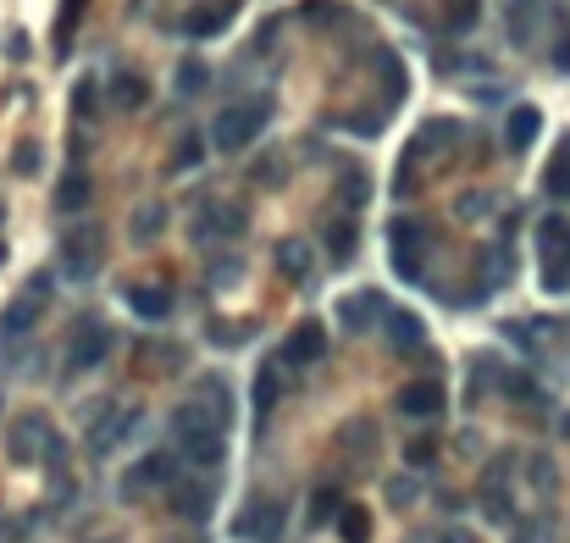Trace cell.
Wrapping results in <instances>:
<instances>
[{"label": "cell", "mask_w": 570, "mask_h": 543, "mask_svg": "<svg viewBox=\"0 0 570 543\" xmlns=\"http://www.w3.org/2000/svg\"><path fill=\"white\" fill-rule=\"evenodd\" d=\"M222 433H227V422L205 411L200 399H183L178 411H172V438H178V455L194 460V466H216V460H222Z\"/></svg>", "instance_id": "1"}, {"label": "cell", "mask_w": 570, "mask_h": 543, "mask_svg": "<svg viewBox=\"0 0 570 543\" xmlns=\"http://www.w3.org/2000/svg\"><path fill=\"white\" fill-rule=\"evenodd\" d=\"M266 117H272V106H266V100H250V106H227L222 117L211 122V145H216V150H244L255 133L266 128Z\"/></svg>", "instance_id": "2"}, {"label": "cell", "mask_w": 570, "mask_h": 543, "mask_svg": "<svg viewBox=\"0 0 570 543\" xmlns=\"http://www.w3.org/2000/svg\"><path fill=\"white\" fill-rule=\"evenodd\" d=\"M537 255H543V266H548L543 289L559 294L570 283V222L565 217H543V222H537Z\"/></svg>", "instance_id": "3"}, {"label": "cell", "mask_w": 570, "mask_h": 543, "mask_svg": "<svg viewBox=\"0 0 570 543\" xmlns=\"http://www.w3.org/2000/svg\"><path fill=\"white\" fill-rule=\"evenodd\" d=\"M427 244H432V233L421 228V222H410V217L388 222V250H393V266H399V278H404V283H421V261H427Z\"/></svg>", "instance_id": "4"}, {"label": "cell", "mask_w": 570, "mask_h": 543, "mask_svg": "<svg viewBox=\"0 0 570 543\" xmlns=\"http://www.w3.org/2000/svg\"><path fill=\"white\" fill-rule=\"evenodd\" d=\"M12 460L28 466V460H61V438L50 433L45 416H17L12 422Z\"/></svg>", "instance_id": "5"}, {"label": "cell", "mask_w": 570, "mask_h": 543, "mask_svg": "<svg viewBox=\"0 0 570 543\" xmlns=\"http://www.w3.org/2000/svg\"><path fill=\"white\" fill-rule=\"evenodd\" d=\"M283 521H288L283 499H250V505L238 510L233 532H238V538H244V543H272L277 532H283Z\"/></svg>", "instance_id": "6"}, {"label": "cell", "mask_w": 570, "mask_h": 543, "mask_svg": "<svg viewBox=\"0 0 570 543\" xmlns=\"http://www.w3.org/2000/svg\"><path fill=\"white\" fill-rule=\"evenodd\" d=\"M61 261H67V272H78V278L100 272V261H106V239H100L95 222H84V228H72L67 239H61Z\"/></svg>", "instance_id": "7"}, {"label": "cell", "mask_w": 570, "mask_h": 543, "mask_svg": "<svg viewBox=\"0 0 570 543\" xmlns=\"http://www.w3.org/2000/svg\"><path fill=\"white\" fill-rule=\"evenodd\" d=\"M111 355V327L95 322V316H84V322L72 327V344H67V361L78 366V372H89V366H100Z\"/></svg>", "instance_id": "8"}, {"label": "cell", "mask_w": 570, "mask_h": 543, "mask_svg": "<svg viewBox=\"0 0 570 543\" xmlns=\"http://www.w3.org/2000/svg\"><path fill=\"white\" fill-rule=\"evenodd\" d=\"M155 483H161V488L178 483V460H172V455H150V460H139V466H133L128 477H122V494H128V499H144Z\"/></svg>", "instance_id": "9"}, {"label": "cell", "mask_w": 570, "mask_h": 543, "mask_svg": "<svg viewBox=\"0 0 570 543\" xmlns=\"http://www.w3.org/2000/svg\"><path fill=\"white\" fill-rule=\"evenodd\" d=\"M321 355H327V333H321V322L316 316H305V322L288 333V344H283V361L288 366H316Z\"/></svg>", "instance_id": "10"}, {"label": "cell", "mask_w": 570, "mask_h": 543, "mask_svg": "<svg viewBox=\"0 0 570 543\" xmlns=\"http://www.w3.org/2000/svg\"><path fill=\"white\" fill-rule=\"evenodd\" d=\"M133 427H139V411H133V405H128V411H122V405H111V411L95 422V433H89V449H95V455H111V449H117Z\"/></svg>", "instance_id": "11"}, {"label": "cell", "mask_w": 570, "mask_h": 543, "mask_svg": "<svg viewBox=\"0 0 570 543\" xmlns=\"http://www.w3.org/2000/svg\"><path fill=\"white\" fill-rule=\"evenodd\" d=\"M244 233V211L238 206H200V222H194V239L216 244V239H238Z\"/></svg>", "instance_id": "12"}, {"label": "cell", "mask_w": 570, "mask_h": 543, "mask_svg": "<svg viewBox=\"0 0 570 543\" xmlns=\"http://www.w3.org/2000/svg\"><path fill=\"white\" fill-rule=\"evenodd\" d=\"M382 333H388V344L393 350H404V355H416L421 350V322H416V311H404V305H382Z\"/></svg>", "instance_id": "13"}, {"label": "cell", "mask_w": 570, "mask_h": 543, "mask_svg": "<svg viewBox=\"0 0 570 543\" xmlns=\"http://www.w3.org/2000/svg\"><path fill=\"white\" fill-rule=\"evenodd\" d=\"M460 139V122H449V117H438V122H427V128L416 133V145H410V156H404V167H416L421 156H443V150Z\"/></svg>", "instance_id": "14"}, {"label": "cell", "mask_w": 570, "mask_h": 543, "mask_svg": "<svg viewBox=\"0 0 570 543\" xmlns=\"http://www.w3.org/2000/svg\"><path fill=\"white\" fill-rule=\"evenodd\" d=\"M277 399H283V361H261V372H255V422H266L277 411Z\"/></svg>", "instance_id": "15"}, {"label": "cell", "mask_w": 570, "mask_h": 543, "mask_svg": "<svg viewBox=\"0 0 570 543\" xmlns=\"http://www.w3.org/2000/svg\"><path fill=\"white\" fill-rule=\"evenodd\" d=\"M377 311H382V300L371 289H360V294H349V300L338 305V322H344V333H366V327L377 322Z\"/></svg>", "instance_id": "16"}, {"label": "cell", "mask_w": 570, "mask_h": 543, "mask_svg": "<svg viewBox=\"0 0 570 543\" xmlns=\"http://www.w3.org/2000/svg\"><path fill=\"white\" fill-rule=\"evenodd\" d=\"M399 411L404 416H438L443 411V388L438 383H404L399 388Z\"/></svg>", "instance_id": "17"}, {"label": "cell", "mask_w": 570, "mask_h": 543, "mask_svg": "<svg viewBox=\"0 0 570 543\" xmlns=\"http://www.w3.org/2000/svg\"><path fill=\"white\" fill-rule=\"evenodd\" d=\"M128 305L144 316V322H161V316H172V294L161 289V283H133V289H128Z\"/></svg>", "instance_id": "18"}, {"label": "cell", "mask_w": 570, "mask_h": 543, "mask_svg": "<svg viewBox=\"0 0 570 543\" xmlns=\"http://www.w3.org/2000/svg\"><path fill=\"white\" fill-rule=\"evenodd\" d=\"M537 128H543V111H537V106H515V111H510V128H504L510 150H526V145L537 139Z\"/></svg>", "instance_id": "19"}, {"label": "cell", "mask_w": 570, "mask_h": 543, "mask_svg": "<svg viewBox=\"0 0 570 543\" xmlns=\"http://www.w3.org/2000/svg\"><path fill=\"white\" fill-rule=\"evenodd\" d=\"M34 316H39V300H34V294L12 300V305H6V316H0V338H17V333H28V327H34Z\"/></svg>", "instance_id": "20"}, {"label": "cell", "mask_w": 570, "mask_h": 543, "mask_svg": "<svg viewBox=\"0 0 570 543\" xmlns=\"http://www.w3.org/2000/svg\"><path fill=\"white\" fill-rule=\"evenodd\" d=\"M277 266H283L288 283H305L310 278V250L299 239H283V244H277Z\"/></svg>", "instance_id": "21"}, {"label": "cell", "mask_w": 570, "mask_h": 543, "mask_svg": "<svg viewBox=\"0 0 570 543\" xmlns=\"http://www.w3.org/2000/svg\"><path fill=\"white\" fill-rule=\"evenodd\" d=\"M111 100H117L122 111H139L144 100H150V84L133 78V73H117V78H111Z\"/></svg>", "instance_id": "22"}, {"label": "cell", "mask_w": 570, "mask_h": 543, "mask_svg": "<svg viewBox=\"0 0 570 543\" xmlns=\"http://www.w3.org/2000/svg\"><path fill=\"white\" fill-rule=\"evenodd\" d=\"M338 538H344V543H366L371 538V516L360 505H349V499L338 505Z\"/></svg>", "instance_id": "23"}, {"label": "cell", "mask_w": 570, "mask_h": 543, "mask_svg": "<svg viewBox=\"0 0 570 543\" xmlns=\"http://www.w3.org/2000/svg\"><path fill=\"white\" fill-rule=\"evenodd\" d=\"M78 206H89V178L84 172H67L56 189V211H78Z\"/></svg>", "instance_id": "24"}, {"label": "cell", "mask_w": 570, "mask_h": 543, "mask_svg": "<svg viewBox=\"0 0 570 543\" xmlns=\"http://www.w3.org/2000/svg\"><path fill=\"white\" fill-rule=\"evenodd\" d=\"M172 505H178L189 521H200L205 510H211V488H200V483H183L178 494H172Z\"/></svg>", "instance_id": "25"}, {"label": "cell", "mask_w": 570, "mask_h": 543, "mask_svg": "<svg viewBox=\"0 0 570 543\" xmlns=\"http://www.w3.org/2000/svg\"><path fill=\"white\" fill-rule=\"evenodd\" d=\"M161 228H167V206H139V217H133V239L150 244Z\"/></svg>", "instance_id": "26"}, {"label": "cell", "mask_w": 570, "mask_h": 543, "mask_svg": "<svg viewBox=\"0 0 570 543\" xmlns=\"http://www.w3.org/2000/svg\"><path fill=\"white\" fill-rule=\"evenodd\" d=\"M227 28V6H200V12L189 17V34L205 39V34H222Z\"/></svg>", "instance_id": "27"}, {"label": "cell", "mask_w": 570, "mask_h": 543, "mask_svg": "<svg viewBox=\"0 0 570 543\" xmlns=\"http://www.w3.org/2000/svg\"><path fill=\"white\" fill-rule=\"evenodd\" d=\"M548 194H559V200H570V150H559L554 161H548Z\"/></svg>", "instance_id": "28"}, {"label": "cell", "mask_w": 570, "mask_h": 543, "mask_svg": "<svg viewBox=\"0 0 570 543\" xmlns=\"http://www.w3.org/2000/svg\"><path fill=\"white\" fill-rule=\"evenodd\" d=\"M327 250H333V261H349L355 255V222H333L327 228Z\"/></svg>", "instance_id": "29"}, {"label": "cell", "mask_w": 570, "mask_h": 543, "mask_svg": "<svg viewBox=\"0 0 570 543\" xmlns=\"http://www.w3.org/2000/svg\"><path fill=\"white\" fill-rule=\"evenodd\" d=\"M377 73H382V84H388V100H399L404 95V67H399L393 50H382V56H377Z\"/></svg>", "instance_id": "30"}, {"label": "cell", "mask_w": 570, "mask_h": 543, "mask_svg": "<svg viewBox=\"0 0 570 543\" xmlns=\"http://www.w3.org/2000/svg\"><path fill=\"white\" fill-rule=\"evenodd\" d=\"M39 161H45V156H39V145H34V139H23V145L12 150V172H17V178H34V172H39Z\"/></svg>", "instance_id": "31"}, {"label": "cell", "mask_w": 570, "mask_h": 543, "mask_svg": "<svg viewBox=\"0 0 570 543\" xmlns=\"http://www.w3.org/2000/svg\"><path fill=\"white\" fill-rule=\"evenodd\" d=\"M205 78H211V73H205L200 61H189V67L178 73V89H183V95H200V89H205Z\"/></svg>", "instance_id": "32"}, {"label": "cell", "mask_w": 570, "mask_h": 543, "mask_svg": "<svg viewBox=\"0 0 570 543\" xmlns=\"http://www.w3.org/2000/svg\"><path fill=\"white\" fill-rule=\"evenodd\" d=\"M432 455H438V444H432V438H410V444H404V460H410V466H427Z\"/></svg>", "instance_id": "33"}, {"label": "cell", "mask_w": 570, "mask_h": 543, "mask_svg": "<svg viewBox=\"0 0 570 543\" xmlns=\"http://www.w3.org/2000/svg\"><path fill=\"white\" fill-rule=\"evenodd\" d=\"M476 23V0H449V28H471Z\"/></svg>", "instance_id": "34"}, {"label": "cell", "mask_w": 570, "mask_h": 543, "mask_svg": "<svg viewBox=\"0 0 570 543\" xmlns=\"http://www.w3.org/2000/svg\"><path fill=\"white\" fill-rule=\"evenodd\" d=\"M493 211V194H460V217H487Z\"/></svg>", "instance_id": "35"}, {"label": "cell", "mask_w": 570, "mask_h": 543, "mask_svg": "<svg viewBox=\"0 0 570 543\" xmlns=\"http://www.w3.org/2000/svg\"><path fill=\"white\" fill-rule=\"evenodd\" d=\"M205 156V145H200V139H194V133H189V139H183V145H178V167H194V161H200Z\"/></svg>", "instance_id": "36"}, {"label": "cell", "mask_w": 570, "mask_h": 543, "mask_svg": "<svg viewBox=\"0 0 570 543\" xmlns=\"http://www.w3.org/2000/svg\"><path fill=\"white\" fill-rule=\"evenodd\" d=\"M305 17H310V23H333L338 6H327V0H305Z\"/></svg>", "instance_id": "37"}, {"label": "cell", "mask_w": 570, "mask_h": 543, "mask_svg": "<svg viewBox=\"0 0 570 543\" xmlns=\"http://www.w3.org/2000/svg\"><path fill=\"white\" fill-rule=\"evenodd\" d=\"M72 106L84 111V117H89V111H95V84H89V78H84V84H78V89H72Z\"/></svg>", "instance_id": "38"}, {"label": "cell", "mask_w": 570, "mask_h": 543, "mask_svg": "<svg viewBox=\"0 0 570 543\" xmlns=\"http://www.w3.org/2000/svg\"><path fill=\"white\" fill-rule=\"evenodd\" d=\"M532 483H537V494L554 488V466H548V460H532Z\"/></svg>", "instance_id": "39"}, {"label": "cell", "mask_w": 570, "mask_h": 543, "mask_svg": "<svg viewBox=\"0 0 570 543\" xmlns=\"http://www.w3.org/2000/svg\"><path fill=\"white\" fill-rule=\"evenodd\" d=\"M554 67H559V73H570V28L554 39Z\"/></svg>", "instance_id": "40"}, {"label": "cell", "mask_w": 570, "mask_h": 543, "mask_svg": "<svg viewBox=\"0 0 570 543\" xmlns=\"http://www.w3.org/2000/svg\"><path fill=\"white\" fill-rule=\"evenodd\" d=\"M6 56L23 61V56H28V34H6Z\"/></svg>", "instance_id": "41"}, {"label": "cell", "mask_w": 570, "mask_h": 543, "mask_svg": "<svg viewBox=\"0 0 570 543\" xmlns=\"http://www.w3.org/2000/svg\"><path fill=\"white\" fill-rule=\"evenodd\" d=\"M410 499H416V483H404L399 477V483H393V505H410Z\"/></svg>", "instance_id": "42"}, {"label": "cell", "mask_w": 570, "mask_h": 543, "mask_svg": "<svg viewBox=\"0 0 570 543\" xmlns=\"http://www.w3.org/2000/svg\"><path fill=\"white\" fill-rule=\"evenodd\" d=\"M438 543H476L471 532H460V527H449V532H438Z\"/></svg>", "instance_id": "43"}, {"label": "cell", "mask_w": 570, "mask_h": 543, "mask_svg": "<svg viewBox=\"0 0 570 543\" xmlns=\"http://www.w3.org/2000/svg\"><path fill=\"white\" fill-rule=\"evenodd\" d=\"M559 433H565V438H570V411H565V416H559Z\"/></svg>", "instance_id": "44"}, {"label": "cell", "mask_w": 570, "mask_h": 543, "mask_svg": "<svg viewBox=\"0 0 570 543\" xmlns=\"http://www.w3.org/2000/svg\"><path fill=\"white\" fill-rule=\"evenodd\" d=\"M0 255H6V250H0Z\"/></svg>", "instance_id": "45"}]
</instances>
